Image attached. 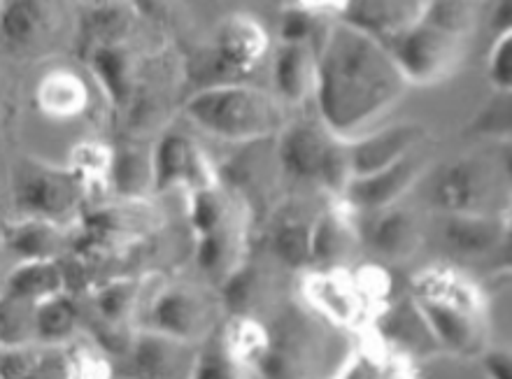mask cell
Instances as JSON below:
<instances>
[{
    "label": "cell",
    "instance_id": "obj_1",
    "mask_svg": "<svg viewBox=\"0 0 512 379\" xmlns=\"http://www.w3.org/2000/svg\"><path fill=\"white\" fill-rule=\"evenodd\" d=\"M315 52L319 121L345 142L373 131L410 87L387 47L343 21L319 33Z\"/></svg>",
    "mask_w": 512,
    "mask_h": 379
},
{
    "label": "cell",
    "instance_id": "obj_2",
    "mask_svg": "<svg viewBox=\"0 0 512 379\" xmlns=\"http://www.w3.org/2000/svg\"><path fill=\"white\" fill-rule=\"evenodd\" d=\"M475 24L468 3H426L424 17L391 40L387 52L408 84H436L454 73Z\"/></svg>",
    "mask_w": 512,
    "mask_h": 379
},
{
    "label": "cell",
    "instance_id": "obj_3",
    "mask_svg": "<svg viewBox=\"0 0 512 379\" xmlns=\"http://www.w3.org/2000/svg\"><path fill=\"white\" fill-rule=\"evenodd\" d=\"M184 117L212 138L256 142L282 131L280 100L247 84H210L184 103Z\"/></svg>",
    "mask_w": 512,
    "mask_h": 379
},
{
    "label": "cell",
    "instance_id": "obj_4",
    "mask_svg": "<svg viewBox=\"0 0 512 379\" xmlns=\"http://www.w3.org/2000/svg\"><path fill=\"white\" fill-rule=\"evenodd\" d=\"M87 184L73 168L38 159H19L12 170V203L19 219L61 224L82 207Z\"/></svg>",
    "mask_w": 512,
    "mask_h": 379
},
{
    "label": "cell",
    "instance_id": "obj_5",
    "mask_svg": "<svg viewBox=\"0 0 512 379\" xmlns=\"http://www.w3.org/2000/svg\"><path fill=\"white\" fill-rule=\"evenodd\" d=\"M217 305L203 289L189 284H173L161 289L145 312L140 331L166 335L182 345H201L212 335Z\"/></svg>",
    "mask_w": 512,
    "mask_h": 379
},
{
    "label": "cell",
    "instance_id": "obj_6",
    "mask_svg": "<svg viewBox=\"0 0 512 379\" xmlns=\"http://www.w3.org/2000/svg\"><path fill=\"white\" fill-rule=\"evenodd\" d=\"M510 170H499L489 156H464L445 166L433 184V200L450 214H485V207Z\"/></svg>",
    "mask_w": 512,
    "mask_h": 379
},
{
    "label": "cell",
    "instance_id": "obj_7",
    "mask_svg": "<svg viewBox=\"0 0 512 379\" xmlns=\"http://www.w3.org/2000/svg\"><path fill=\"white\" fill-rule=\"evenodd\" d=\"M415 307L426 331L447 352L459 356H482L487 349L480 305L417 293Z\"/></svg>",
    "mask_w": 512,
    "mask_h": 379
},
{
    "label": "cell",
    "instance_id": "obj_8",
    "mask_svg": "<svg viewBox=\"0 0 512 379\" xmlns=\"http://www.w3.org/2000/svg\"><path fill=\"white\" fill-rule=\"evenodd\" d=\"M152 159V184L156 191L184 187L191 193L215 189V170L201 147L189 135L170 131L156 142Z\"/></svg>",
    "mask_w": 512,
    "mask_h": 379
},
{
    "label": "cell",
    "instance_id": "obj_9",
    "mask_svg": "<svg viewBox=\"0 0 512 379\" xmlns=\"http://www.w3.org/2000/svg\"><path fill=\"white\" fill-rule=\"evenodd\" d=\"M277 142V161L282 173L294 182H317L322 187L326 163L333 147L338 145L336 138L322 121H291L284 124Z\"/></svg>",
    "mask_w": 512,
    "mask_h": 379
},
{
    "label": "cell",
    "instance_id": "obj_10",
    "mask_svg": "<svg viewBox=\"0 0 512 379\" xmlns=\"http://www.w3.org/2000/svg\"><path fill=\"white\" fill-rule=\"evenodd\" d=\"M61 38L59 12L47 3H0V49L12 56H38Z\"/></svg>",
    "mask_w": 512,
    "mask_h": 379
},
{
    "label": "cell",
    "instance_id": "obj_11",
    "mask_svg": "<svg viewBox=\"0 0 512 379\" xmlns=\"http://www.w3.org/2000/svg\"><path fill=\"white\" fill-rule=\"evenodd\" d=\"M424 170L426 156L417 149V152L403 156L401 161L391 163V166L378 170V173L352 180L343 198L354 210L368 214L387 210V207H394L398 198L415 187V182L424 175Z\"/></svg>",
    "mask_w": 512,
    "mask_h": 379
},
{
    "label": "cell",
    "instance_id": "obj_12",
    "mask_svg": "<svg viewBox=\"0 0 512 379\" xmlns=\"http://www.w3.org/2000/svg\"><path fill=\"white\" fill-rule=\"evenodd\" d=\"M424 135L426 131L415 121H403V124L382 126L378 131H368L357 140H350L347 152H350L352 180L378 173L391 163L401 161L403 156L417 152Z\"/></svg>",
    "mask_w": 512,
    "mask_h": 379
},
{
    "label": "cell",
    "instance_id": "obj_13",
    "mask_svg": "<svg viewBox=\"0 0 512 379\" xmlns=\"http://www.w3.org/2000/svg\"><path fill=\"white\" fill-rule=\"evenodd\" d=\"M194 354L189 345L152 331H135L128 347V379H187Z\"/></svg>",
    "mask_w": 512,
    "mask_h": 379
},
{
    "label": "cell",
    "instance_id": "obj_14",
    "mask_svg": "<svg viewBox=\"0 0 512 379\" xmlns=\"http://www.w3.org/2000/svg\"><path fill=\"white\" fill-rule=\"evenodd\" d=\"M422 0H378V3H343L340 21L357 31L371 35L380 45H389L424 17Z\"/></svg>",
    "mask_w": 512,
    "mask_h": 379
},
{
    "label": "cell",
    "instance_id": "obj_15",
    "mask_svg": "<svg viewBox=\"0 0 512 379\" xmlns=\"http://www.w3.org/2000/svg\"><path fill=\"white\" fill-rule=\"evenodd\" d=\"M268 52V33L245 14H231L217 28L215 61L229 75H245L259 66Z\"/></svg>",
    "mask_w": 512,
    "mask_h": 379
},
{
    "label": "cell",
    "instance_id": "obj_16",
    "mask_svg": "<svg viewBox=\"0 0 512 379\" xmlns=\"http://www.w3.org/2000/svg\"><path fill=\"white\" fill-rule=\"evenodd\" d=\"M315 66V45H310V42L280 45L273 59V84L277 96L284 103L296 105L310 94H315Z\"/></svg>",
    "mask_w": 512,
    "mask_h": 379
},
{
    "label": "cell",
    "instance_id": "obj_17",
    "mask_svg": "<svg viewBox=\"0 0 512 379\" xmlns=\"http://www.w3.org/2000/svg\"><path fill=\"white\" fill-rule=\"evenodd\" d=\"M445 242L461 256H487L506 240L508 224L494 214H450Z\"/></svg>",
    "mask_w": 512,
    "mask_h": 379
},
{
    "label": "cell",
    "instance_id": "obj_18",
    "mask_svg": "<svg viewBox=\"0 0 512 379\" xmlns=\"http://www.w3.org/2000/svg\"><path fill=\"white\" fill-rule=\"evenodd\" d=\"M366 240L380 256L389 261H403L415 254L422 240L417 219L401 207H387V210L373 212L368 224Z\"/></svg>",
    "mask_w": 512,
    "mask_h": 379
},
{
    "label": "cell",
    "instance_id": "obj_19",
    "mask_svg": "<svg viewBox=\"0 0 512 379\" xmlns=\"http://www.w3.org/2000/svg\"><path fill=\"white\" fill-rule=\"evenodd\" d=\"M70 361L59 347L38 342L0 347V379H68Z\"/></svg>",
    "mask_w": 512,
    "mask_h": 379
},
{
    "label": "cell",
    "instance_id": "obj_20",
    "mask_svg": "<svg viewBox=\"0 0 512 379\" xmlns=\"http://www.w3.org/2000/svg\"><path fill=\"white\" fill-rule=\"evenodd\" d=\"M61 224L42 219H17L5 228V247L24 261H59L66 249Z\"/></svg>",
    "mask_w": 512,
    "mask_h": 379
},
{
    "label": "cell",
    "instance_id": "obj_21",
    "mask_svg": "<svg viewBox=\"0 0 512 379\" xmlns=\"http://www.w3.org/2000/svg\"><path fill=\"white\" fill-rule=\"evenodd\" d=\"M35 98L47 117L73 119L89 107V87L73 70L59 68L42 77Z\"/></svg>",
    "mask_w": 512,
    "mask_h": 379
},
{
    "label": "cell",
    "instance_id": "obj_22",
    "mask_svg": "<svg viewBox=\"0 0 512 379\" xmlns=\"http://www.w3.org/2000/svg\"><path fill=\"white\" fill-rule=\"evenodd\" d=\"M5 293L24 303L38 305L42 300L66 293V273L59 261H24L7 277Z\"/></svg>",
    "mask_w": 512,
    "mask_h": 379
},
{
    "label": "cell",
    "instance_id": "obj_23",
    "mask_svg": "<svg viewBox=\"0 0 512 379\" xmlns=\"http://www.w3.org/2000/svg\"><path fill=\"white\" fill-rule=\"evenodd\" d=\"M80 328V310L66 293L35 305L33 310V342L45 347H61Z\"/></svg>",
    "mask_w": 512,
    "mask_h": 379
},
{
    "label": "cell",
    "instance_id": "obj_24",
    "mask_svg": "<svg viewBox=\"0 0 512 379\" xmlns=\"http://www.w3.org/2000/svg\"><path fill=\"white\" fill-rule=\"evenodd\" d=\"M245 363L222 335L212 333L196 349L187 379H247Z\"/></svg>",
    "mask_w": 512,
    "mask_h": 379
},
{
    "label": "cell",
    "instance_id": "obj_25",
    "mask_svg": "<svg viewBox=\"0 0 512 379\" xmlns=\"http://www.w3.org/2000/svg\"><path fill=\"white\" fill-rule=\"evenodd\" d=\"M96 80L112 103L122 105L131 94V61L119 45H101L91 54Z\"/></svg>",
    "mask_w": 512,
    "mask_h": 379
},
{
    "label": "cell",
    "instance_id": "obj_26",
    "mask_svg": "<svg viewBox=\"0 0 512 379\" xmlns=\"http://www.w3.org/2000/svg\"><path fill=\"white\" fill-rule=\"evenodd\" d=\"M110 180L115 182V189L122 193L124 198L142 200L149 189H154L152 159L138 152V149L117 152L112 156Z\"/></svg>",
    "mask_w": 512,
    "mask_h": 379
},
{
    "label": "cell",
    "instance_id": "obj_27",
    "mask_svg": "<svg viewBox=\"0 0 512 379\" xmlns=\"http://www.w3.org/2000/svg\"><path fill=\"white\" fill-rule=\"evenodd\" d=\"M352 245V226L340 212H324L310 226V259L333 261Z\"/></svg>",
    "mask_w": 512,
    "mask_h": 379
},
{
    "label": "cell",
    "instance_id": "obj_28",
    "mask_svg": "<svg viewBox=\"0 0 512 379\" xmlns=\"http://www.w3.org/2000/svg\"><path fill=\"white\" fill-rule=\"evenodd\" d=\"M140 286L131 280H119L112 284H105L101 291L96 293V312L101 317V324L126 328L128 321L135 314V305H138Z\"/></svg>",
    "mask_w": 512,
    "mask_h": 379
},
{
    "label": "cell",
    "instance_id": "obj_29",
    "mask_svg": "<svg viewBox=\"0 0 512 379\" xmlns=\"http://www.w3.org/2000/svg\"><path fill=\"white\" fill-rule=\"evenodd\" d=\"M33 310L35 305L0 296V347H17L33 342Z\"/></svg>",
    "mask_w": 512,
    "mask_h": 379
},
{
    "label": "cell",
    "instance_id": "obj_30",
    "mask_svg": "<svg viewBox=\"0 0 512 379\" xmlns=\"http://www.w3.org/2000/svg\"><path fill=\"white\" fill-rule=\"evenodd\" d=\"M273 249L287 266L301 268L310 261V226L301 221H284L275 231Z\"/></svg>",
    "mask_w": 512,
    "mask_h": 379
},
{
    "label": "cell",
    "instance_id": "obj_31",
    "mask_svg": "<svg viewBox=\"0 0 512 379\" xmlns=\"http://www.w3.org/2000/svg\"><path fill=\"white\" fill-rule=\"evenodd\" d=\"M226 203L219 198L217 189L191 193V226L198 238L224 231Z\"/></svg>",
    "mask_w": 512,
    "mask_h": 379
},
{
    "label": "cell",
    "instance_id": "obj_32",
    "mask_svg": "<svg viewBox=\"0 0 512 379\" xmlns=\"http://www.w3.org/2000/svg\"><path fill=\"white\" fill-rule=\"evenodd\" d=\"M112 156H115V152L98 145V142H82V145L75 147L73 159H70V168H73L89 187L91 182L110 177Z\"/></svg>",
    "mask_w": 512,
    "mask_h": 379
},
{
    "label": "cell",
    "instance_id": "obj_33",
    "mask_svg": "<svg viewBox=\"0 0 512 379\" xmlns=\"http://www.w3.org/2000/svg\"><path fill=\"white\" fill-rule=\"evenodd\" d=\"M489 82L496 94H510L512 87V33L501 31L489 54Z\"/></svg>",
    "mask_w": 512,
    "mask_h": 379
},
{
    "label": "cell",
    "instance_id": "obj_34",
    "mask_svg": "<svg viewBox=\"0 0 512 379\" xmlns=\"http://www.w3.org/2000/svg\"><path fill=\"white\" fill-rule=\"evenodd\" d=\"M280 35H282V45H301V42H310V45H315L319 38L315 14L305 10L303 5L294 7V10H287L280 24Z\"/></svg>",
    "mask_w": 512,
    "mask_h": 379
},
{
    "label": "cell",
    "instance_id": "obj_35",
    "mask_svg": "<svg viewBox=\"0 0 512 379\" xmlns=\"http://www.w3.org/2000/svg\"><path fill=\"white\" fill-rule=\"evenodd\" d=\"M473 133L508 135L510 133V94H494L473 121Z\"/></svg>",
    "mask_w": 512,
    "mask_h": 379
},
{
    "label": "cell",
    "instance_id": "obj_36",
    "mask_svg": "<svg viewBox=\"0 0 512 379\" xmlns=\"http://www.w3.org/2000/svg\"><path fill=\"white\" fill-rule=\"evenodd\" d=\"M254 289H256V282H254L252 270H238V273H231L226 277V286H224L226 307H231L233 312H243L245 307L252 303Z\"/></svg>",
    "mask_w": 512,
    "mask_h": 379
},
{
    "label": "cell",
    "instance_id": "obj_37",
    "mask_svg": "<svg viewBox=\"0 0 512 379\" xmlns=\"http://www.w3.org/2000/svg\"><path fill=\"white\" fill-rule=\"evenodd\" d=\"M482 370L487 379H512V361L508 352L501 349H485L482 352Z\"/></svg>",
    "mask_w": 512,
    "mask_h": 379
},
{
    "label": "cell",
    "instance_id": "obj_38",
    "mask_svg": "<svg viewBox=\"0 0 512 379\" xmlns=\"http://www.w3.org/2000/svg\"><path fill=\"white\" fill-rule=\"evenodd\" d=\"M68 379H73V377H68Z\"/></svg>",
    "mask_w": 512,
    "mask_h": 379
},
{
    "label": "cell",
    "instance_id": "obj_39",
    "mask_svg": "<svg viewBox=\"0 0 512 379\" xmlns=\"http://www.w3.org/2000/svg\"><path fill=\"white\" fill-rule=\"evenodd\" d=\"M126 379H128V377H126Z\"/></svg>",
    "mask_w": 512,
    "mask_h": 379
}]
</instances>
